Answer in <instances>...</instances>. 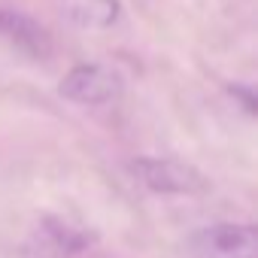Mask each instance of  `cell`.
<instances>
[{
	"label": "cell",
	"mask_w": 258,
	"mask_h": 258,
	"mask_svg": "<svg viewBox=\"0 0 258 258\" xmlns=\"http://www.w3.org/2000/svg\"><path fill=\"white\" fill-rule=\"evenodd\" d=\"M191 258H258V234L249 222H219L188 237Z\"/></svg>",
	"instance_id": "6da1fadb"
},
{
	"label": "cell",
	"mask_w": 258,
	"mask_h": 258,
	"mask_svg": "<svg viewBox=\"0 0 258 258\" xmlns=\"http://www.w3.org/2000/svg\"><path fill=\"white\" fill-rule=\"evenodd\" d=\"M134 176L155 195H201L207 191V179L176 158H134Z\"/></svg>",
	"instance_id": "7a4b0ae2"
},
{
	"label": "cell",
	"mask_w": 258,
	"mask_h": 258,
	"mask_svg": "<svg viewBox=\"0 0 258 258\" xmlns=\"http://www.w3.org/2000/svg\"><path fill=\"white\" fill-rule=\"evenodd\" d=\"M58 91H61V97H67L73 103L100 106L121 94V76L103 64H79L61 79Z\"/></svg>",
	"instance_id": "3957f363"
},
{
	"label": "cell",
	"mask_w": 258,
	"mask_h": 258,
	"mask_svg": "<svg viewBox=\"0 0 258 258\" xmlns=\"http://www.w3.org/2000/svg\"><path fill=\"white\" fill-rule=\"evenodd\" d=\"M0 37H7L13 46H19L22 52L34 55V58H46L49 55V34L40 22H34L25 13L16 10H0Z\"/></svg>",
	"instance_id": "277c9868"
},
{
	"label": "cell",
	"mask_w": 258,
	"mask_h": 258,
	"mask_svg": "<svg viewBox=\"0 0 258 258\" xmlns=\"http://www.w3.org/2000/svg\"><path fill=\"white\" fill-rule=\"evenodd\" d=\"M67 19L79 28H109L118 19V0H67Z\"/></svg>",
	"instance_id": "5b68a950"
},
{
	"label": "cell",
	"mask_w": 258,
	"mask_h": 258,
	"mask_svg": "<svg viewBox=\"0 0 258 258\" xmlns=\"http://www.w3.org/2000/svg\"><path fill=\"white\" fill-rule=\"evenodd\" d=\"M231 94H237V97L243 100V106H246V112H255V97H252V88H243V85H234V88H231Z\"/></svg>",
	"instance_id": "8992f818"
}]
</instances>
